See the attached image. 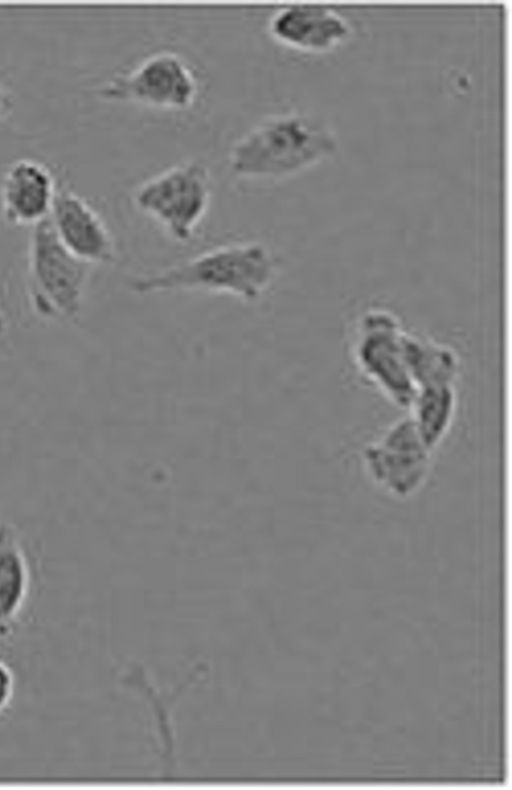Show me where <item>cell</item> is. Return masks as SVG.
Here are the masks:
<instances>
[{
	"label": "cell",
	"instance_id": "6da1fadb",
	"mask_svg": "<svg viewBox=\"0 0 512 790\" xmlns=\"http://www.w3.org/2000/svg\"><path fill=\"white\" fill-rule=\"evenodd\" d=\"M278 260L259 241L221 244L161 270L135 277L137 295L201 292L228 295L243 302L260 300L274 283Z\"/></svg>",
	"mask_w": 512,
	"mask_h": 790
},
{
	"label": "cell",
	"instance_id": "7a4b0ae2",
	"mask_svg": "<svg viewBox=\"0 0 512 790\" xmlns=\"http://www.w3.org/2000/svg\"><path fill=\"white\" fill-rule=\"evenodd\" d=\"M334 133L298 112L270 116L241 136L229 153L230 170L248 180H279L333 155Z\"/></svg>",
	"mask_w": 512,
	"mask_h": 790
},
{
	"label": "cell",
	"instance_id": "3957f363",
	"mask_svg": "<svg viewBox=\"0 0 512 790\" xmlns=\"http://www.w3.org/2000/svg\"><path fill=\"white\" fill-rule=\"evenodd\" d=\"M92 266L71 254L48 219L31 228L27 256V291L34 313L66 322L81 310Z\"/></svg>",
	"mask_w": 512,
	"mask_h": 790
},
{
	"label": "cell",
	"instance_id": "277c9868",
	"mask_svg": "<svg viewBox=\"0 0 512 790\" xmlns=\"http://www.w3.org/2000/svg\"><path fill=\"white\" fill-rule=\"evenodd\" d=\"M136 208L179 243L190 241L211 202L210 172L201 163L175 165L141 184L133 195Z\"/></svg>",
	"mask_w": 512,
	"mask_h": 790
},
{
	"label": "cell",
	"instance_id": "5b68a950",
	"mask_svg": "<svg viewBox=\"0 0 512 790\" xmlns=\"http://www.w3.org/2000/svg\"><path fill=\"white\" fill-rule=\"evenodd\" d=\"M407 332L392 312L370 308L358 319L353 358L363 378L399 408H409L416 393L405 351Z\"/></svg>",
	"mask_w": 512,
	"mask_h": 790
},
{
	"label": "cell",
	"instance_id": "8992f818",
	"mask_svg": "<svg viewBox=\"0 0 512 790\" xmlns=\"http://www.w3.org/2000/svg\"><path fill=\"white\" fill-rule=\"evenodd\" d=\"M99 96L168 111H186L200 94L199 77L180 54L160 51L103 84Z\"/></svg>",
	"mask_w": 512,
	"mask_h": 790
},
{
	"label": "cell",
	"instance_id": "52a82bcc",
	"mask_svg": "<svg viewBox=\"0 0 512 790\" xmlns=\"http://www.w3.org/2000/svg\"><path fill=\"white\" fill-rule=\"evenodd\" d=\"M432 452L410 417L394 422L376 441L362 450L369 479L388 495L407 499L425 485Z\"/></svg>",
	"mask_w": 512,
	"mask_h": 790
},
{
	"label": "cell",
	"instance_id": "ba28073f",
	"mask_svg": "<svg viewBox=\"0 0 512 790\" xmlns=\"http://www.w3.org/2000/svg\"><path fill=\"white\" fill-rule=\"evenodd\" d=\"M48 221L61 244L82 262L93 267L114 259L115 242L106 222L75 192L59 189Z\"/></svg>",
	"mask_w": 512,
	"mask_h": 790
},
{
	"label": "cell",
	"instance_id": "9c48e42d",
	"mask_svg": "<svg viewBox=\"0 0 512 790\" xmlns=\"http://www.w3.org/2000/svg\"><path fill=\"white\" fill-rule=\"evenodd\" d=\"M268 33L279 44L305 53H324L347 42L350 22L331 7L293 4L277 10L268 21Z\"/></svg>",
	"mask_w": 512,
	"mask_h": 790
},
{
	"label": "cell",
	"instance_id": "30bf717a",
	"mask_svg": "<svg viewBox=\"0 0 512 790\" xmlns=\"http://www.w3.org/2000/svg\"><path fill=\"white\" fill-rule=\"evenodd\" d=\"M59 189L44 163L23 158L12 163L0 184V209L6 222L35 227L48 219Z\"/></svg>",
	"mask_w": 512,
	"mask_h": 790
},
{
	"label": "cell",
	"instance_id": "8fae6325",
	"mask_svg": "<svg viewBox=\"0 0 512 790\" xmlns=\"http://www.w3.org/2000/svg\"><path fill=\"white\" fill-rule=\"evenodd\" d=\"M32 589L30 557L20 531L0 522V640L16 630Z\"/></svg>",
	"mask_w": 512,
	"mask_h": 790
},
{
	"label": "cell",
	"instance_id": "7c38bea8",
	"mask_svg": "<svg viewBox=\"0 0 512 790\" xmlns=\"http://www.w3.org/2000/svg\"><path fill=\"white\" fill-rule=\"evenodd\" d=\"M410 418L426 446L434 451L447 437L457 410L455 385H430L416 390Z\"/></svg>",
	"mask_w": 512,
	"mask_h": 790
},
{
	"label": "cell",
	"instance_id": "4fadbf2b",
	"mask_svg": "<svg viewBox=\"0 0 512 790\" xmlns=\"http://www.w3.org/2000/svg\"><path fill=\"white\" fill-rule=\"evenodd\" d=\"M407 365L416 388L453 384L460 371L456 351L446 344L407 332Z\"/></svg>",
	"mask_w": 512,
	"mask_h": 790
},
{
	"label": "cell",
	"instance_id": "5bb4252c",
	"mask_svg": "<svg viewBox=\"0 0 512 790\" xmlns=\"http://www.w3.org/2000/svg\"><path fill=\"white\" fill-rule=\"evenodd\" d=\"M16 691V677L12 667L0 658V714L11 706Z\"/></svg>",
	"mask_w": 512,
	"mask_h": 790
},
{
	"label": "cell",
	"instance_id": "9a60e30c",
	"mask_svg": "<svg viewBox=\"0 0 512 790\" xmlns=\"http://www.w3.org/2000/svg\"><path fill=\"white\" fill-rule=\"evenodd\" d=\"M10 107L11 98L4 86L0 84V118L8 113Z\"/></svg>",
	"mask_w": 512,
	"mask_h": 790
},
{
	"label": "cell",
	"instance_id": "2e32d148",
	"mask_svg": "<svg viewBox=\"0 0 512 790\" xmlns=\"http://www.w3.org/2000/svg\"><path fill=\"white\" fill-rule=\"evenodd\" d=\"M6 329H7L6 317L2 309L0 308V337L5 334Z\"/></svg>",
	"mask_w": 512,
	"mask_h": 790
}]
</instances>
